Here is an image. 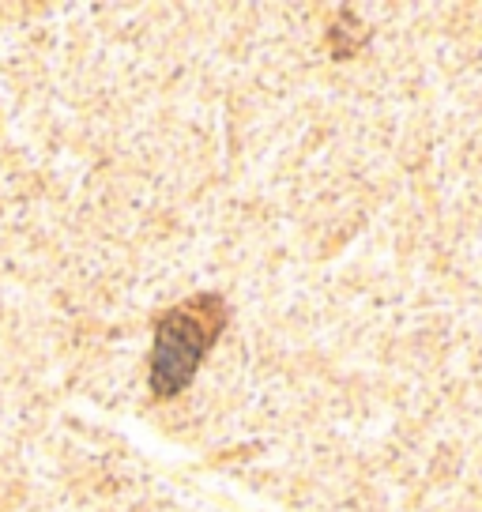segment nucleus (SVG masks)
Instances as JSON below:
<instances>
[{"mask_svg": "<svg viewBox=\"0 0 482 512\" xmlns=\"http://www.w3.org/2000/svg\"><path fill=\"white\" fill-rule=\"evenodd\" d=\"M226 328V302L219 294H193L155 320L151 343V392L159 400L181 396L196 369L204 366L208 351Z\"/></svg>", "mask_w": 482, "mask_h": 512, "instance_id": "f257e3e1", "label": "nucleus"}]
</instances>
